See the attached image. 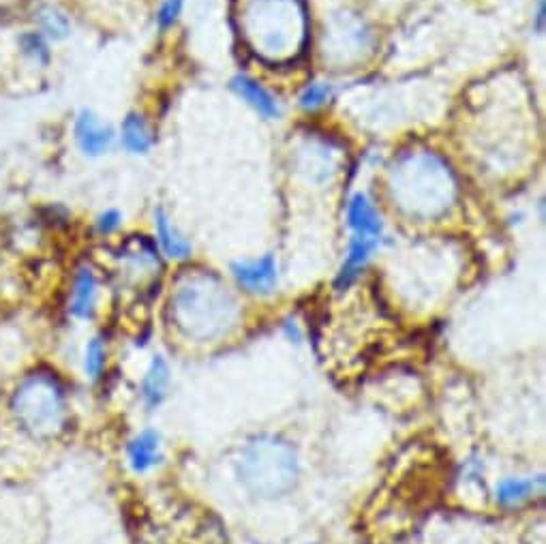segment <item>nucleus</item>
I'll return each mask as SVG.
<instances>
[{
    "mask_svg": "<svg viewBox=\"0 0 546 544\" xmlns=\"http://www.w3.org/2000/svg\"><path fill=\"white\" fill-rule=\"evenodd\" d=\"M538 24H536V33L542 35L544 33V0H538Z\"/></svg>",
    "mask_w": 546,
    "mask_h": 544,
    "instance_id": "21",
    "label": "nucleus"
},
{
    "mask_svg": "<svg viewBox=\"0 0 546 544\" xmlns=\"http://www.w3.org/2000/svg\"><path fill=\"white\" fill-rule=\"evenodd\" d=\"M123 225H125V215H123V210L116 208V206L99 210L97 217L93 219V230L99 238L116 236L120 230H123Z\"/></svg>",
    "mask_w": 546,
    "mask_h": 544,
    "instance_id": "17",
    "label": "nucleus"
},
{
    "mask_svg": "<svg viewBox=\"0 0 546 544\" xmlns=\"http://www.w3.org/2000/svg\"><path fill=\"white\" fill-rule=\"evenodd\" d=\"M170 384H172L170 360L163 354H155L153 358H150L138 388L144 410L148 412L159 410V407L165 403V399H168Z\"/></svg>",
    "mask_w": 546,
    "mask_h": 544,
    "instance_id": "8",
    "label": "nucleus"
},
{
    "mask_svg": "<svg viewBox=\"0 0 546 544\" xmlns=\"http://www.w3.org/2000/svg\"><path fill=\"white\" fill-rule=\"evenodd\" d=\"M247 15L255 52L283 60L302 50L307 37V15L300 0H257Z\"/></svg>",
    "mask_w": 546,
    "mask_h": 544,
    "instance_id": "2",
    "label": "nucleus"
},
{
    "mask_svg": "<svg viewBox=\"0 0 546 544\" xmlns=\"http://www.w3.org/2000/svg\"><path fill=\"white\" fill-rule=\"evenodd\" d=\"M232 90L262 118L272 120L281 116V105L275 99V95H272L270 90L264 88L260 82L253 80L251 75H242V73L236 75V78L232 80Z\"/></svg>",
    "mask_w": 546,
    "mask_h": 544,
    "instance_id": "14",
    "label": "nucleus"
},
{
    "mask_svg": "<svg viewBox=\"0 0 546 544\" xmlns=\"http://www.w3.org/2000/svg\"><path fill=\"white\" fill-rule=\"evenodd\" d=\"M71 133L75 146L88 159H101L118 144L116 129L90 108H82L75 114Z\"/></svg>",
    "mask_w": 546,
    "mask_h": 544,
    "instance_id": "4",
    "label": "nucleus"
},
{
    "mask_svg": "<svg viewBox=\"0 0 546 544\" xmlns=\"http://www.w3.org/2000/svg\"><path fill=\"white\" fill-rule=\"evenodd\" d=\"M332 99V86L326 82H313L309 84L300 95V108L305 112H317Z\"/></svg>",
    "mask_w": 546,
    "mask_h": 544,
    "instance_id": "18",
    "label": "nucleus"
},
{
    "mask_svg": "<svg viewBox=\"0 0 546 544\" xmlns=\"http://www.w3.org/2000/svg\"><path fill=\"white\" fill-rule=\"evenodd\" d=\"M28 22L30 28H35L52 45L65 43L73 35V20L69 11L56 3H37L30 9Z\"/></svg>",
    "mask_w": 546,
    "mask_h": 544,
    "instance_id": "9",
    "label": "nucleus"
},
{
    "mask_svg": "<svg viewBox=\"0 0 546 544\" xmlns=\"http://www.w3.org/2000/svg\"><path fill=\"white\" fill-rule=\"evenodd\" d=\"M52 48L54 45L30 26L15 35V52H18V58L26 67L48 69L54 58Z\"/></svg>",
    "mask_w": 546,
    "mask_h": 544,
    "instance_id": "15",
    "label": "nucleus"
},
{
    "mask_svg": "<svg viewBox=\"0 0 546 544\" xmlns=\"http://www.w3.org/2000/svg\"><path fill=\"white\" fill-rule=\"evenodd\" d=\"M230 272L242 290L249 292V294H255V296L272 294L279 283V268H277V262H275V258H272V255H262V258H255V260L234 262Z\"/></svg>",
    "mask_w": 546,
    "mask_h": 544,
    "instance_id": "5",
    "label": "nucleus"
},
{
    "mask_svg": "<svg viewBox=\"0 0 546 544\" xmlns=\"http://www.w3.org/2000/svg\"><path fill=\"white\" fill-rule=\"evenodd\" d=\"M185 3L187 0H161L155 15V22L161 33H165V30H170L178 24L182 11H185Z\"/></svg>",
    "mask_w": 546,
    "mask_h": 544,
    "instance_id": "19",
    "label": "nucleus"
},
{
    "mask_svg": "<svg viewBox=\"0 0 546 544\" xmlns=\"http://www.w3.org/2000/svg\"><path fill=\"white\" fill-rule=\"evenodd\" d=\"M544 491V476H506L495 485V502L499 508H521Z\"/></svg>",
    "mask_w": 546,
    "mask_h": 544,
    "instance_id": "12",
    "label": "nucleus"
},
{
    "mask_svg": "<svg viewBox=\"0 0 546 544\" xmlns=\"http://www.w3.org/2000/svg\"><path fill=\"white\" fill-rule=\"evenodd\" d=\"M5 3H15V0H0V5H5Z\"/></svg>",
    "mask_w": 546,
    "mask_h": 544,
    "instance_id": "22",
    "label": "nucleus"
},
{
    "mask_svg": "<svg viewBox=\"0 0 546 544\" xmlns=\"http://www.w3.org/2000/svg\"><path fill=\"white\" fill-rule=\"evenodd\" d=\"M347 228L352 230V236L375 238L382 243L384 240V223L379 217L375 204L367 193H354L347 202Z\"/></svg>",
    "mask_w": 546,
    "mask_h": 544,
    "instance_id": "10",
    "label": "nucleus"
},
{
    "mask_svg": "<svg viewBox=\"0 0 546 544\" xmlns=\"http://www.w3.org/2000/svg\"><path fill=\"white\" fill-rule=\"evenodd\" d=\"M125 457L129 470L135 476H146L163 463V437L157 429L146 427L138 433H133L127 446H125Z\"/></svg>",
    "mask_w": 546,
    "mask_h": 544,
    "instance_id": "6",
    "label": "nucleus"
},
{
    "mask_svg": "<svg viewBox=\"0 0 546 544\" xmlns=\"http://www.w3.org/2000/svg\"><path fill=\"white\" fill-rule=\"evenodd\" d=\"M108 365H110V343L103 332H97V335L88 337V341L84 343V352H82L84 377L90 384H99L105 377V373H108Z\"/></svg>",
    "mask_w": 546,
    "mask_h": 544,
    "instance_id": "16",
    "label": "nucleus"
},
{
    "mask_svg": "<svg viewBox=\"0 0 546 544\" xmlns=\"http://www.w3.org/2000/svg\"><path fill=\"white\" fill-rule=\"evenodd\" d=\"M116 133L118 144L123 146L125 153L133 157L148 155L157 142L153 125H150V120L142 112H129L116 129Z\"/></svg>",
    "mask_w": 546,
    "mask_h": 544,
    "instance_id": "13",
    "label": "nucleus"
},
{
    "mask_svg": "<svg viewBox=\"0 0 546 544\" xmlns=\"http://www.w3.org/2000/svg\"><path fill=\"white\" fill-rule=\"evenodd\" d=\"M283 335L290 339L292 343H302V339H305V332H302L300 324L294 320V317H290V320L283 322Z\"/></svg>",
    "mask_w": 546,
    "mask_h": 544,
    "instance_id": "20",
    "label": "nucleus"
},
{
    "mask_svg": "<svg viewBox=\"0 0 546 544\" xmlns=\"http://www.w3.org/2000/svg\"><path fill=\"white\" fill-rule=\"evenodd\" d=\"M153 228H155V245L165 260L170 262H187L193 253L191 240L180 232L178 225L172 221L165 208H155L153 213Z\"/></svg>",
    "mask_w": 546,
    "mask_h": 544,
    "instance_id": "7",
    "label": "nucleus"
},
{
    "mask_svg": "<svg viewBox=\"0 0 546 544\" xmlns=\"http://www.w3.org/2000/svg\"><path fill=\"white\" fill-rule=\"evenodd\" d=\"M5 414L11 427L33 442H52L69 425V388L50 367L28 369L7 392Z\"/></svg>",
    "mask_w": 546,
    "mask_h": 544,
    "instance_id": "1",
    "label": "nucleus"
},
{
    "mask_svg": "<svg viewBox=\"0 0 546 544\" xmlns=\"http://www.w3.org/2000/svg\"><path fill=\"white\" fill-rule=\"evenodd\" d=\"M379 245L382 243L375 238H364V236L350 238V245H347V251H345V260L335 279L337 290H347V287L356 283V279L362 275V270L367 268L369 262L373 260Z\"/></svg>",
    "mask_w": 546,
    "mask_h": 544,
    "instance_id": "11",
    "label": "nucleus"
},
{
    "mask_svg": "<svg viewBox=\"0 0 546 544\" xmlns=\"http://www.w3.org/2000/svg\"><path fill=\"white\" fill-rule=\"evenodd\" d=\"M101 305V277L99 270L93 264H80L73 270V277L69 283L65 309L73 322H93L99 315Z\"/></svg>",
    "mask_w": 546,
    "mask_h": 544,
    "instance_id": "3",
    "label": "nucleus"
}]
</instances>
